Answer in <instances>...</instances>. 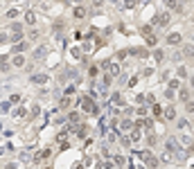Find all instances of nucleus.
Listing matches in <instances>:
<instances>
[{"label":"nucleus","mask_w":194,"mask_h":169,"mask_svg":"<svg viewBox=\"0 0 194 169\" xmlns=\"http://www.w3.org/2000/svg\"><path fill=\"white\" fill-rule=\"evenodd\" d=\"M165 43L178 48V45H183V34H181V32H169L167 36H165Z\"/></svg>","instance_id":"nucleus-1"},{"label":"nucleus","mask_w":194,"mask_h":169,"mask_svg":"<svg viewBox=\"0 0 194 169\" xmlns=\"http://www.w3.org/2000/svg\"><path fill=\"white\" fill-rule=\"evenodd\" d=\"M169 20H172V14H169V11H160V14H156V18H153V25L165 27V25H169Z\"/></svg>","instance_id":"nucleus-2"},{"label":"nucleus","mask_w":194,"mask_h":169,"mask_svg":"<svg viewBox=\"0 0 194 169\" xmlns=\"http://www.w3.org/2000/svg\"><path fill=\"white\" fill-rule=\"evenodd\" d=\"M135 126H138V129H145V131H151L153 129V120L151 117H140L138 122H135Z\"/></svg>","instance_id":"nucleus-3"},{"label":"nucleus","mask_w":194,"mask_h":169,"mask_svg":"<svg viewBox=\"0 0 194 169\" xmlns=\"http://www.w3.org/2000/svg\"><path fill=\"white\" fill-rule=\"evenodd\" d=\"M142 160H145V165L149 167V169H156V167H158V158H153L149 151H145V153H142Z\"/></svg>","instance_id":"nucleus-4"},{"label":"nucleus","mask_w":194,"mask_h":169,"mask_svg":"<svg viewBox=\"0 0 194 169\" xmlns=\"http://www.w3.org/2000/svg\"><path fill=\"white\" fill-rule=\"evenodd\" d=\"M81 108L86 110V113H93V115L97 113V104H95V102H90L88 97H84V99H81Z\"/></svg>","instance_id":"nucleus-5"},{"label":"nucleus","mask_w":194,"mask_h":169,"mask_svg":"<svg viewBox=\"0 0 194 169\" xmlns=\"http://www.w3.org/2000/svg\"><path fill=\"white\" fill-rule=\"evenodd\" d=\"M165 5H167L169 11H183V5H181L178 0H165Z\"/></svg>","instance_id":"nucleus-6"},{"label":"nucleus","mask_w":194,"mask_h":169,"mask_svg":"<svg viewBox=\"0 0 194 169\" xmlns=\"http://www.w3.org/2000/svg\"><path fill=\"white\" fill-rule=\"evenodd\" d=\"M163 120L174 122V120H176V108H174V106H167V108H165V113H163Z\"/></svg>","instance_id":"nucleus-7"},{"label":"nucleus","mask_w":194,"mask_h":169,"mask_svg":"<svg viewBox=\"0 0 194 169\" xmlns=\"http://www.w3.org/2000/svg\"><path fill=\"white\" fill-rule=\"evenodd\" d=\"M72 16H75L77 20H81V18H86V7H81V5H77L75 9H72Z\"/></svg>","instance_id":"nucleus-8"},{"label":"nucleus","mask_w":194,"mask_h":169,"mask_svg":"<svg viewBox=\"0 0 194 169\" xmlns=\"http://www.w3.org/2000/svg\"><path fill=\"white\" fill-rule=\"evenodd\" d=\"M183 56H187V59H194V45L192 43H185L183 45V52H181Z\"/></svg>","instance_id":"nucleus-9"},{"label":"nucleus","mask_w":194,"mask_h":169,"mask_svg":"<svg viewBox=\"0 0 194 169\" xmlns=\"http://www.w3.org/2000/svg\"><path fill=\"white\" fill-rule=\"evenodd\" d=\"M163 113H165V110H163V106H160V104H151V115H153V117L163 120Z\"/></svg>","instance_id":"nucleus-10"},{"label":"nucleus","mask_w":194,"mask_h":169,"mask_svg":"<svg viewBox=\"0 0 194 169\" xmlns=\"http://www.w3.org/2000/svg\"><path fill=\"white\" fill-rule=\"evenodd\" d=\"M131 52H133L135 56H140V59H145V56H149V50H147V48H133Z\"/></svg>","instance_id":"nucleus-11"},{"label":"nucleus","mask_w":194,"mask_h":169,"mask_svg":"<svg viewBox=\"0 0 194 169\" xmlns=\"http://www.w3.org/2000/svg\"><path fill=\"white\" fill-rule=\"evenodd\" d=\"M131 142H138V140L142 138V133H140V129H138V126H133V129H131Z\"/></svg>","instance_id":"nucleus-12"},{"label":"nucleus","mask_w":194,"mask_h":169,"mask_svg":"<svg viewBox=\"0 0 194 169\" xmlns=\"http://www.w3.org/2000/svg\"><path fill=\"white\" fill-rule=\"evenodd\" d=\"M181 144H185V149H187V153H192L194 151V142L190 138H181Z\"/></svg>","instance_id":"nucleus-13"},{"label":"nucleus","mask_w":194,"mask_h":169,"mask_svg":"<svg viewBox=\"0 0 194 169\" xmlns=\"http://www.w3.org/2000/svg\"><path fill=\"white\" fill-rule=\"evenodd\" d=\"M176 77H178V79H187V68L185 66H178V68H176Z\"/></svg>","instance_id":"nucleus-14"},{"label":"nucleus","mask_w":194,"mask_h":169,"mask_svg":"<svg viewBox=\"0 0 194 169\" xmlns=\"http://www.w3.org/2000/svg\"><path fill=\"white\" fill-rule=\"evenodd\" d=\"M178 99H181V102H187V99H190V90H185L183 86H181V90H178Z\"/></svg>","instance_id":"nucleus-15"},{"label":"nucleus","mask_w":194,"mask_h":169,"mask_svg":"<svg viewBox=\"0 0 194 169\" xmlns=\"http://www.w3.org/2000/svg\"><path fill=\"white\" fill-rule=\"evenodd\" d=\"M25 23L27 25H34V23H36V14H34V11H27L25 14Z\"/></svg>","instance_id":"nucleus-16"},{"label":"nucleus","mask_w":194,"mask_h":169,"mask_svg":"<svg viewBox=\"0 0 194 169\" xmlns=\"http://www.w3.org/2000/svg\"><path fill=\"white\" fill-rule=\"evenodd\" d=\"M108 74H111V77H117L120 74V66L117 63H111V66H108Z\"/></svg>","instance_id":"nucleus-17"},{"label":"nucleus","mask_w":194,"mask_h":169,"mask_svg":"<svg viewBox=\"0 0 194 169\" xmlns=\"http://www.w3.org/2000/svg\"><path fill=\"white\" fill-rule=\"evenodd\" d=\"M120 124H122V126H120V129H124V131H131V129H133V122H131V120H122V122H120Z\"/></svg>","instance_id":"nucleus-18"},{"label":"nucleus","mask_w":194,"mask_h":169,"mask_svg":"<svg viewBox=\"0 0 194 169\" xmlns=\"http://www.w3.org/2000/svg\"><path fill=\"white\" fill-rule=\"evenodd\" d=\"M14 66L16 68H23V66H25V56H23V54L20 56H14Z\"/></svg>","instance_id":"nucleus-19"},{"label":"nucleus","mask_w":194,"mask_h":169,"mask_svg":"<svg viewBox=\"0 0 194 169\" xmlns=\"http://www.w3.org/2000/svg\"><path fill=\"white\" fill-rule=\"evenodd\" d=\"M181 86H183V84H181V79H172V81H169V88H172V90H181Z\"/></svg>","instance_id":"nucleus-20"},{"label":"nucleus","mask_w":194,"mask_h":169,"mask_svg":"<svg viewBox=\"0 0 194 169\" xmlns=\"http://www.w3.org/2000/svg\"><path fill=\"white\" fill-rule=\"evenodd\" d=\"M32 81H36V84H45V81H48V77H45V74H34Z\"/></svg>","instance_id":"nucleus-21"},{"label":"nucleus","mask_w":194,"mask_h":169,"mask_svg":"<svg viewBox=\"0 0 194 169\" xmlns=\"http://www.w3.org/2000/svg\"><path fill=\"white\" fill-rule=\"evenodd\" d=\"M185 113H190V115L194 113V102H192V99H187V102H185Z\"/></svg>","instance_id":"nucleus-22"},{"label":"nucleus","mask_w":194,"mask_h":169,"mask_svg":"<svg viewBox=\"0 0 194 169\" xmlns=\"http://www.w3.org/2000/svg\"><path fill=\"white\" fill-rule=\"evenodd\" d=\"M153 59H156V61H163L165 59V52L163 50H153Z\"/></svg>","instance_id":"nucleus-23"},{"label":"nucleus","mask_w":194,"mask_h":169,"mask_svg":"<svg viewBox=\"0 0 194 169\" xmlns=\"http://www.w3.org/2000/svg\"><path fill=\"white\" fill-rule=\"evenodd\" d=\"M140 32H142V36H151V32H153V27H151V25H145V27H142V30H140Z\"/></svg>","instance_id":"nucleus-24"},{"label":"nucleus","mask_w":194,"mask_h":169,"mask_svg":"<svg viewBox=\"0 0 194 169\" xmlns=\"http://www.w3.org/2000/svg\"><path fill=\"white\" fill-rule=\"evenodd\" d=\"M145 38H147V45H149V48H153V45L158 43V38L153 36V34H151V36H145Z\"/></svg>","instance_id":"nucleus-25"},{"label":"nucleus","mask_w":194,"mask_h":169,"mask_svg":"<svg viewBox=\"0 0 194 169\" xmlns=\"http://www.w3.org/2000/svg\"><path fill=\"white\" fill-rule=\"evenodd\" d=\"M135 2H138V0H122V7L131 9V7H135Z\"/></svg>","instance_id":"nucleus-26"},{"label":"nucleus","mask_w":194,"mask_h":169,"mask_svg":"<svg viewBox=\"0 0 194 169\" xmlns=\"http://www.w3.org/2000/svg\"><path fill=\"white\" fill-rule=\"evenodd\" d=\"M176 144H178V142H176L174 138H172V140H167V149H169V151H176Z\"/></svg>","instance_id":"nucleus-27"},{"label":"nucleus","mask_w":194,"mask_h":169,"mask_svg":"<svg viewBox=\"0 0 194 169\" xmlns=\"http://www.w3.org/2000/svg\"><path fill=\"white\" fill-rule=\"evenodd\" d=\"M127 56H129V50H120V52H117V61L127 59Z\"/></svg>","instance_id":"nucleus-28"},{"label":"nucleus","mask_w":194,"mask_h":169,"mask_svg":"<svg viewBox=\"0 0 194 169\" xmlns=\"http://www.w3.org/2000/svg\"><path fill=\"white\" fill-rule=\"evenodd\" d=\"M147 142H149V147H153V144H156V135H153L151 131H149V135H147Z\"/></svg>","instance_id":"nucleus-29"},{"label":"nucleus","mask_w":194,"mask_h":169,"mask_svg":"<svg viewBox=\"0 0 194 169\" xmlns=\"http://www.w3.org/2000/svg\"><path fill=\"white\" fill-rule=\"evenodd\" d=\"M176 126H178V129H181V131H183V129H185V126H187V120H176Z\"/></svg>","instance_id":"nucleus-30"},{"label":"nucleus","mask_w":194,"mask_h":169,"mask_svg":"<svg viewBox=\"0 0 194 169\" xmlns=\"http://www.w3.org/2000/svg\"><path fill=\"white\" fill-rule=\"evenodd\" d=\"M68 106H70V97H63V99H61V108H68Z\"/></svg>","instance_id":"nucleus-31"},{"label":"nucleus","mask_w":194,"mask_h":169,"mask_svg":"<svg viewBox=\"0 0 194 169\" xmlns=\"http://www.w3.org/2000/svg\"><path fill=\"white\" fill-rule=\"evenodd\" d=\"M115 165H120V167H122V165H127V160H124L122 156H115Z\"/></svg>","instance_id":"nucleus-32"},{"label":"nucleus","mask_w":194,"mask_h":169,"mask_svg":"<svg viewBox=\"0 0 194 169\" xmlns=\"http://www.w3.org/2000/svg\"><path fill=\"white\" fill-rule=\"evenodd\" d=\"M135 113H138V115H140V117H145V115H147V106H140L138 110H135Z\"/></svg>","instance_id":"nucleus-33"},{"label":"nucleus","mask_w":194,"mask_h":169,"mask_svg":"<svg viewBox=\"0 0 194 169\" xmlns=\"http://www.w3.org/2000/svg\"><path fill=\"white\" fill-rule=\"evenodd\" d=\"M97 72H99V70H97V66H90V70H88V74H90V77H95Z\"/></svg>","instance_id":"nucleus-34"},{"label":"nucleus","mask_w":194,"mask_h":169,"mask_svg":"<svg viewBox=\"0 0 194 169\" xmlns=\"http://www.w3.org/2000/svg\"><path fill=\"white\" fill-rule=\"evenodd\" d=\"M25 115H27L25 108H18V110H16V117H25Z\"/></svg>","instance_id":"nucleus-35"},{"label":"nucleus","mask_w":194,"mask_h":169,"mask_svg":"<svg viewBox=\"0 0 194 169\" xmlns=\"http://www.w3.org/2000/svg\"><path fill=\"white\" fill-rule=\"evenodd\" d=\"M9 41H11V38L7 36V34H0V43H9Z\"/></svg>","instance_id":"nucleus-36"},{"label":"nucleus","mask_w":194,"mask_h":169,"mask_svg":"<svg viewBox=\"0 0 194 169\" xmlns=\"http://www.w3.org/2000/svg\"><path fill=\"white\" fill-rule=\"evenodd\" d=\"M16 16H18V11H16V9H11V11H7V18H16Z\"/></svg>","instance_id":"nucleus-37"},{"label":"nucleus","mask_w":194,"mask_h":169,"mask_svg":"<svg viewBox=\"0 0 194 169\" xmlns=\"http://www.w3.org/2000/svg\"><path fill=\"white\" fill-rule=\"evenodd\" d=\"M165 97H167V99H174V90H172V88L165 90Z\"/></svg>","instance_id":"nucleus-38"},{"label":"nucleus","mask_w":194,"mask_h":169,"mask_svg":"<svg viewBox=\"0 0 194 169\" xmlns=\"http://www.w3.org/2000/svg\"><path fill=\"white\" fill-rule=\"evenodd\" d=\"M30 38H32V41H36V38H38V32H36V30H32V32H30Z\"/></svg>","instance_id":"nucleus-39"},{"label":"nucleus","mask_w":194,"mask_h":169,"mask_svg":"<svg viewBox=\"0 0 194 169\" xmlns=\"http://www.w3.org/2000/svg\"><path fill=\"white\" fill-rule=\"evenodd\" d=\"M72 92H75V86H68V88H66V95H68V97H70V95H72Z\"/></svg>","instance_id":"nucleus-40"},{"label":"nucleus","mask_w":194,"mask_h":169,"mask_svg":"<svg viewBox=\"0 0 194 169\" xmlns=\"http://www.w3.org/2000/svg\"><path fill=\"white\" fill-rule=\"evenodd\" d=\"M135 102L142 104V102H147V97H145V95H138V97H135Z\"/></svg>","instance_id":"nucleus-41"},{"label":"nucleus","mask_w":194,"mask_h":169,"mask_svg":"<svg viewBox=\"0 0 194 169\" xmlns=\"http://www.w3.org/2000/svg\"><path fill=\"white\" fill-rule=\"evenodd\" d=\"M93 5H95V7H102V5H104V0H93Z\"/></svg>","instance_id":"nucleus-42"},{"label":"nucleus","mask_w":194,"mask_h":169,"mask_svg":"<svg viewBox=\"0 0 194 169\" xmlns=\"http://www.w3.org/2000/svg\"><path fill=\"white\" fill-rule=\"evenodd\" d=\"M190 86H192V90H194V74L190 77Z\"/></svg>","instance_id":"nucleus-43"},{"label":"nucleus","mask_w":194,"mask_h":169,"mask_svg":"<svg viewBox=\"0 0 194 169\" xmlns=\"http://www.w3.org/2000/svg\"><path fill=\"white\" fill-rule=\"evenodd\" d=\"M72 2H77V5H79V2H81V0H72Z\"/></svg>","instance_id":"nucleus-44"},{"label":"nucleus","mask_w":194,"mask_h":169,"mask_svg":"<svg viewBox=\"0 0 194 169\" xmlns=\"http://www.w3.org/2000/svg\"><path fill=\"white\" fill-rule=\"evenodd\" d=\"M138 2H147V0H138Z\"/></svg>","instance_id":"nucleus-45"}]
</instances>
